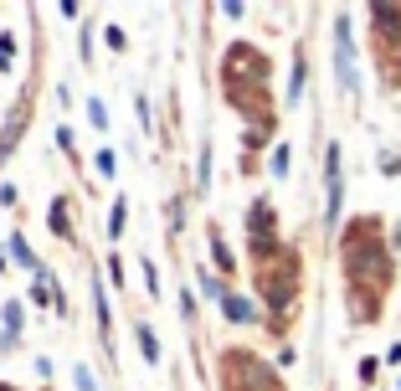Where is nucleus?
I'll return each instance as SVG.
<instances>
[{"label":"nucleus","mask_w":401,"mask_h":391,"mask_svg":"<svg viewBox=\"0 0 401 391\" xmlns=\"http://www.w3.org/2000/svg\"><path fill=\"white\" fill-rule=\"evenodd\" d=\"M227 319L247 324V319H252V304H247V299H227Z\"/></svg>","instance_id":"nucleus-1"},{"label":"nucleus","mask_w":401,"mask_h":391,"mask_svg":"<svg viewBox=\"0 0 401 391\" xmlns=\"http://www.w3.org/2000/svg\"><path fill=\"white\" fill-rule=\"evenodd\" d=\"M6 335H11V340L21 335V309H16V304H11V309H6Z\"/></svg>","instance_id":"nucleus-2"},{"label":"nucleus","mask_w":401,"mask_h":391,"mask_svg":"<svg viewBox=\"0 0 401 391\" xmlns=\"http://www.w3.org/2000/svg\"><path fill=\"white\" fill-rule=\"evenodd\" d=\"M139 345H144V360H154V335H149V324H139Z\"/></svg>","instance_id":"nucleus-3"},{"label":"nucleus","mask_w":401,"mask_h":391,"mask_svg":"<svg viewBox=\"0 0 401 391\" xmlns=\"http://www.w3.org/2000/svg\"><path fill=\"white\" fill-rule=\"evenodd\" d=\"M77 386H82V391H98V381H93V371H87V365H77Z\"/></svg>","instance_id":"nucleus-4"},{"label":"nucleus","mask_w":401,"mask_h":391,"mask_svg":"<svg viewBox=\"0 0 401 391\" xmlns=\"http://www.w3.org/2000/svg\"><path fill=\"white\" fill-rule=\"evenodd\" d=\"M11 57H16V41H11V36H0V68H6Z\"/></svg>","instance_id":"nucleus-5"}]
</instances>
